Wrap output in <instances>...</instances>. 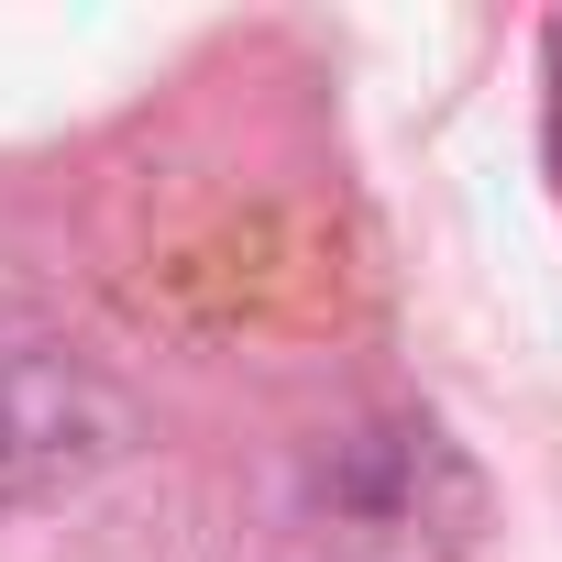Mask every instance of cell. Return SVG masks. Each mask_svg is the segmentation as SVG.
Instances as JSON below:
<instances>
[{"instance_id": "cell-1", "label": "cell", "mask_w": 562, "mask_h": 562, "mask_svg": "<svg viewBox=\"0 0 562 562\" xmlns=\"http://www.w3.org/2000/svg\"><path fill=\"white\" fill-rule=\"evenodd\" d=\"M551 155H562V34H551Z\"/></svg>"}]
</instances>
